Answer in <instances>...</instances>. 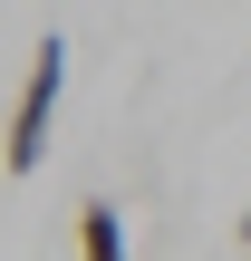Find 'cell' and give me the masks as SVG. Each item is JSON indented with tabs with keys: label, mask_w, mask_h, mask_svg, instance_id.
I'll list each match as a JSON object with an SVG mask.
<instances>
[{
	"label": "cell",
	"mask_w": 251,
	"mask_h": 261,
	"mask_svg": "<svg viewBox=\"0 0 251 261\" xmlns=\"http://www.w3.org/2000/svg\"><path fill=\"white\" fill-rule=\"evenodd\" d=\"M77 261H135V252H126V213H116L106 194L77 203Z\"/></svg>",
	"instance_id": "obj_2"
},
{
	"label": "cell",
	"mask_w": 251,
	"mask_h": 261,
	"mask_svg": "<svg viewBox=\"0 0 251 261\" xmlns=\"http://www.w3.org/2000/svg\"><path fill=\"white\" fill-rule=\"evenodd\" d=\"M242 232H251V223H242Z\"/></svg>",
	"instance_id": "obj_3"
},
{
	"label": "cell",
	"mask_w": 251,
	"mask_h": 261,
	"mask_svg": "<svg viewBox=\"0 0 251 261\" xmlns=\"http://www.w3.org/2000/svg\"><path fill=\"white\" fill-rule=\"evenodd\" d=\"M58 97H68V39L48 29V39L29 48V77H19V97H10V136H0V165H10V184H29V174L48 165V116H58Z\"/></svg>",
	"instance_id": "obj_1"
}]
</instances>
